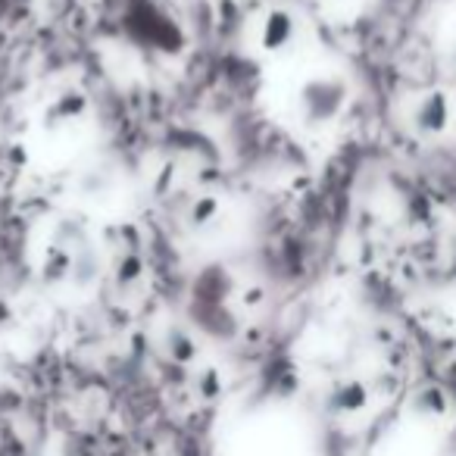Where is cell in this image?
Returning <instances> with one entry per match:
<instances>
[{"mask_svg": "<svg viewBox=\"0 0 456 456\" xmlns=\"http://www.w3.org/2000/svg\"><path fill=\"white\" fill-rule=\"evenodd\" d=\"M325 403H329V412H335V416H356V412H362L369 406V391H366V385L356 379L338 381L329 391Z\"/></svg>", "mask_w": 456, "mask_h": 456, "instance_id": "obj_3", "label": "cell"}, {"mask_svg": "<svg viewBox=\"0 0 456 456\" xmlns=\"http://www.w3.org/2000/svg\"><path fill=\"white\" fill-rule=\"evenodd\" d=\"M256 47L273 63H285L304 53V22L294 10L273 7L256 20Z\"/></svg>", "mask_w": 456, "mask_h": 456, "instance_id": "obj_2", "label": "cell"}, {"mask_svg": "<svg viewBox=\"0 0 456 456\" xmlns=\"http://www.w3.org/2000/svg\"><path fill=\"white\" fill-rule=\"evenodd\" d=\"M416 410L425 412V416H444L447 412V397L441 391H435V387H428V391H422L416 397Z\"/></svg>", "mask_w": 456, "mask_h": 456, "instance_id": "obj_5", "label": "cell"}, {"mask_svg": "<svg viewBox=\"0 0 456 456\" xmlns=\"http://www.w3.org/2000/svg\"><path fill=\"white\" fill-rule=\"evenodd\" d=\"M325 4H347V0H325Z\"/></svg>", "mask_w": 456, "mask_h": 456, "instance_id": "obj_6", "label": "cell"}, {"mask_svg": "<svg viewBox=\"0 0 456 456\" xmlns=\"http://www.w3.org/2000/svg\"><path fill=\"white\" fill-rule=\"evenodd\" d=\"M416 126L422 132H444L450 122V101L444 94H428L422 103L416 107Z\"/></svg>", "mask_w": 456, "mask_h": 456, "instance_id": "obj_4", "label": "cell"}, {"mask_svg": "<svg viewBox=\"0 0 456 456\" xmlns=\"http://www.w3.org/2000/svg\"><path fill=\"white\" fill-rule=\"evenodd\" d=\"M281 66H291V72H281L275 110L285 122H291L297 132L319 134L335 128L350 107V78L338 66H322L306 57V51Z\"/></svg>", "mask_w": 456, "mask_h": 456, "instance_id": "obj_1", "label": "cell"}]
</instances>
